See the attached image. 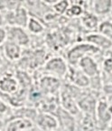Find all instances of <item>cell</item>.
<instances>
[{
  "label": "cell",
  "instance_id": "1",
  "mask_svg": "<svg viewBox=\"0 0 112 131\" xmlns=\"http://www.w3.org/2000/svg\"><path fill=\"white\" fill-rule=\"evenodd\" d=\"M100 51V48H98L95 46L91 45L90 43L86 44H79L71 49L68 53V59L71 64H77L84 55L89 53H98Z\"/></svg>",
  "mask_w": 112,
  "mask_h": 131
},
{
  "label": "cell",
  "instance_id": "2",
  "mask_svg": "<svg viewBox=\"0 0 112 131\" xmlns=\"http://www.w3.org/2000/svg\"><path fill=\"white\" fill-rule=\"evenodd\" d=\"M6 20L9 24L17 25V27H26L28 24V14L24 6H17L14 10H11L6 15Z\"/></svg>",
  "mask_w": 112,
  "mask_h": 131
},
{
  "label": "cell",
  "instance_id": "3",
  "mask_svg": "<svg viewBox=\"0 0 112 131\" xmlns=\"http://www.w3.org/2000/svg\"><path fill=\"white\" fill-rule=\"evenodd\" d=\"M79 65L86 76L91 77V78H98L100 75V69L98 68V65L91 57H82L79 61Z\"/></svg>",
  "mask_w": 112,
  "mask_h": 131
},
{
  "label": "cell",
  "instance_id": "4",
  "mask_svg": "<svg viewBox=\"0 0 112 131\" xmlns=\"http://www.w3.org/2000/svg\"><path fill=\"white\" fill-rule=\"evenodd\" d=\"M8 40L19 46H25L29 43V36L22 27H11L8 28Z\"/></svg>",
  "mask_w": 112,
  "mask_h": 131
},
{
  "label": "cell",
  "instance_id": "5",
  "mask_svg": "<svg viewBox=\"0 0 112 131\" xmlns=\"http://www.w3.org/2000/svg\"><path fill=\"white\" fill-rule=\"evenodd\" d=\"M57 116L59 117L60 123H61V127L64 131H75L76 130V122L73 117L66 111L65 109L58 108L57 109Z\"/></svg>",
  "mask_w": 112,
  "mask_h": 131
},
{
  "label": "cell",
  "instance_id": "6",
  "mask_svg": "<svg viewBox=\"0 0 112 131\" xmlns=\"http://www.w3.org/2000/svg\"><path fill=\"white\" fill-rule=\"evenodd\" d=\"M61 104L66 111L71 114H77L79 112L78 105L74 100V96L69 88H64L61 91Z\"/></svg>",
  "mask_w": 112,
  "mask_h": 131
},
{
  "label": "cell",
  "instance_id": "7",
  "mask_svg": "<svg viewBox=\"0 0 112 131\" xmlns=\"http://www.w3.org/2000/svg\"><path fill=\"white\" fill-rule=\"evenodd\" d=\"M45 69L53 72L59 77H63L67 72V67L64 60L61 59V57H54L47 62Z\"/></svg>",
  "mask_w": 112,
  "mask_h": 131
},
{
  "label": "cell",
  "instance_id": "8",
  "mask_svg": "<svg viewBox=\"0 0 112 131\" xmlns=\"http://www.w3.org/2000/svg\"><path fill=\"white\" fill-rule=\"evenodd\" d=\"M86 41L88 43L95 46L98 48L109 49L112 47V41L110 39L107 38L100 34H90L86 37Z\"/></svg>",
  "mask_w": 112,
  "mask_h": 131
},
{
  "label": "cell",
  "instance_id": "9",
  "mask_svg": "<svg viewBox=\"0 0 112 131\" xmlns=\"http://www.w3.org/2000/svg\"><path fill=\"white\" fill-rule=\"evenodd\" d=\"M37 125L43 131H52L57 127V120L48 114H41L36 117Z\"/></svg>",
  "mask_w": 112,
  "mask_h": 131
},
{
  "label": "cell",
  "instance_id": "10",
  "mask_svg": "<svg viewBox=\"0 0 112 131\" xmlns=\"http://www.w3.org/2000/svg\"><path fill=\"white\" fill-rule=\"evenodd\" d=\"M68 77L70 78V81L79 86H89L90 84V80L88 78V77L81 70H78L76 68H70V72L68 73Z\"/></svg>",
  "mask_w": 112,
  "mask_h": 131
},
{
  "label": "cell",
  "instance_id": "11",
  "mask_svg": "<svg viewBox=\"0 0 112 131\" xmlns=\"http://www.w3.org/2000/svg\"><path fill=\"white\" fill-rule=\"evenodd\" d=\"M33 127V124L30 119L25 118V117H17L11 121L7 126V131H24L29 130Z\"/></svg>",
  "mask_w": 112,
  "mask_h": 131
},
{
  "label": "cell",
  "instance_id": "12",
  "mask_svg": "<svg viewBox=\"0 0 112 131\" xmlns=\"http://www.w3.org/2000/svg\"><path fill=\"white\" fill-rule=\"evenodd\" d=\"M78 105H79V106L84 112L87 113L90 116H91L92 114H94V111H95L96 99L90 94H88L86 96L84 95L83 97L81 98L79 100Z\"/></svg>",
  "mask_w": 112,
  "mask_h": 131
},
{
  "label": "cell",
  "instance_id": "13",
  "mask_svg": "<svg viewBox=\"0 0 112 131\" xmlns=\"http://www.w3.org/2000/svg\"><path fill=\"white\" fill-rule=\"evenodd\" d=\"M18 88V83L10 76H5L0 79V90L4 93L13 94Z\"/></svg>",
  "mask_w": 112,
  "mask_h": 131
},
{
  "label": "cell",
  "instance_id": "14",
  "mask_svg": "<svg viewBox=\"0 0 112 131\" xmlns=\"http://www.w3.org/2000/svg\"><path fill=\"white\" fill-rule=\"evenodd\" d=\"M5 54L9 59L15 60L18 59L21 56V47L17 43L11 40H7L4 45Z\"/></svg>",
  "mask_w": 112,
  "mask_h": 131
},
{
  "label": "cell",
  "instance_id": "15",
  "mask_svg": "<svg viewBox=\"0 0 112 131\" xmlns=\"http://www.w3.org/2000/svg\"><path fill=\"white\" fill-rule=\"evenodd\" d=\"M60 86V82L57 78L52 77H44L41 79V89L46 93H53Z\"/></svg>",
  "mask_w": 112,
  "mask_h": 131
},
{
  "label": "cell",
  "instance_id": "16",
  "mask_svg": "<svg viewBox=\"0 0 112 131\" xmlns=\"http://www.w3.org/2000/svg\"><path fill=\"white\" fill-rule=\"evenodd\" d=\"M93 11L97 15H106L112 7V2L109 0H98L91 3Z\"/></svg>",
  "mask_w": 112,
  "mask_h": 131
},
{
  "label": "cell",
  "instance_id": "17",
  "mask_svg": "<svg viewBox=\"0 0 112 131\" xmlns=\"http://www.w3.org/2000/svg\"><path fill=\"white\" fill-rule=\"evenodd\" d=\"M83 26L89 30H96L99 28V19L98 17L92 13L84 12V15L82 17Z\"/></svg>",
  "mask_w": 112,
  "mask_h": 131
},
{
  "label": "cell",
  "instance_id": "18",
  "mask_svg": "<svg viewBox=\"0 0 112 131\" xmlns=\"http://www.w3.org/2000/svg\"><path fill=\"white\" fill-rule=\"evenodd\" d=\"M27 27H28L29 31H31L34 34H40L44 30V27L42 25V23L35 17H30Z\"/></svg>",
  "mask_w": 112,
  "mask_h": 131
},
{
  "label": "cell",
  "instance_id": "19",
  "mask_svg": "<svg viewBox=\"0 0 112 131\" xmlns=\"http://www.w3.org/2000/svg\"><path fill=\"white\" fill-rule=\"evenodd\" d=\"M99 30L101 35L112 41V22L103 21L99 25Z\"/></svg>",
  "mask_w": 112,
  "mask_h": 131
},
{
  "label": "cell",
  "instance_id": "20",
  "mask_svg": "<svg viewBox=\"0 0 112 131\" xmlns=\"http://www.w3.org/2000/svg\"><path fill=\"white\" fill-rule=\"evenodd\" d=\"M79 125H81V127L83 131H90L91 129H93L94 123L91 118V116L88 115V116L84 117L82 122L79 123Z\"/></svg>",
  "mask_w": 112,
  "mask_h": 131
},
{
  "label": "cell",
  "instance_id": "21",
  "mask_svg": "<svg viewBox=\"0 0 112 131\" xmlns=\"http://www.w3.org/2000/svg\"><path fill=\"white\" fill-rule=\"evenodd\" d=\"M84 12V10L82 9V6H81L79 5L75 4L72 5L71 7H69L66 11V14L69 16H78L79 15H82Z\"/></svg>",
  "mask_w": 112,
  "mask_h": 131
},
{
  "label": "cell",
  "instance_id": "22",
  "mask_svg": "<svg viewBox=\"0 0 112 131\" xmlns=\"http://www.w3.org/2000/svg\"><path fill=\"white\" fill-rule=\"evenodd\" d=\"M69 5L70 2H68V1H59V2H56L53 5V8L59 14H63L69 8Z\"/></svg>",
  "mask_w": 112,
  "mask_h": 131
},
{
  "label": "cell",
  "instance_id": "23",
  "mask_svg": "<svg viewBox=\"0 0 112 131\" xmlns=\"http://www.w3.org/2000/svg\"><path fill=\"white\" fill-rule=\"evenodd\" d=\"M17 78L19 79V83H21V85L24 86H27L30 85L31 83V78H29V76L25 72H18L17 73Z\"/></svg>",
  "mask_w": 112,
  "mask_h": 131
},
{
  "label": "cell",
  "instance_id": "24",
  "mask_svg": "<svg viewBox=\"0 0 112 131\" xmlns=\"http://www.w3.org/2000/svg\"><path fill=\"white\" fill-rule=\"evenodd\" d=\"M104 69L107 73L109 75L110 77H112V56L108 57V58H106V60L104 61Z\"/></svg>",
  "mask_w": 112,
  "mask_h": 131
},
{
  "label": "cell",
  "instance_id": "25",
  "mask_svg": "<svg viewBox=\"0 0 112 131\" xmlns=\"http://www.w3.org/2000/svg\"><path fill=\"white\" fill-rule=\"evenodd\" d=\"M6 37V32L3 28H0V44L3 43Z\"/></svg>",
  "mask_w": 112,
  "mask_h": 131
},
{
  "label": "cell",
  "instance_id": "26",
  "mask_svg": "<svg viewBox=\"0 0 112 131\" xmlns=\"http://www.w3.org/2000/svg\"><path fill=\"white\" fill-rule=\"evenodd\" d=\"M6 110H7V106L2 101H0V116H2L4 113H6Z\"/></svg>",
  "mask_w": 112,
  "mask_h": 131
},
{
  "label": "cell",
  "instance_id": "27",
  "mask_svg": "<svg viewBox=\"0 0 112 131\" xmlns=\"http://www.w3.org/2000/svg\"><path fill=\"white\" fill-rule=\"evenodd\" d=\"M27 131H42V130L40 128H34V127H32V128H30Z\"/></svg>",
  "mask_w": 112,
  "mask_h": 131
},
{
  "label": "cell",
  "instance_id": "28",
  "mask_svg": "<svg viewBox=\"0 0 112 131\" xmlns=\"http://www.w3.org/2000/svg\"><path fill=\"white\" fill-rule=\"evenodd\" d=\"M110 130H112V119H111V124H110Z\"/></svg>",
  "mask_w": 112,
  "mask_h": 131
},
{
  "label": "cell",
  "instance_id": "29",
  "mask_svg": "<svg viewBox=\"0 0 112 131\" xmlns=\"http://www.w3.org/2000/svg\"><path fill=\"white\" fill-rule=\"evenodd\" d=\"M1 64H2V59H1V57H0V66H1Z\"/></svg>",
  "mask_w": 112,
  "mask_h": 131
},
{
  "label": "cell",
  "instance_id": "30",
  "mask_svg": "<svg viewBox=\"0 0 112 131\" xmlns=\"http://www.w3.org/2000/svg\"><path fill=\"white\" fill-rule=\"evenodd\" d=\"M52 131H59V130H55V129H53V130H52Z\"/></svg>",
  "mask_w": 112,
  "mask_h": 131
}]
</instances>
